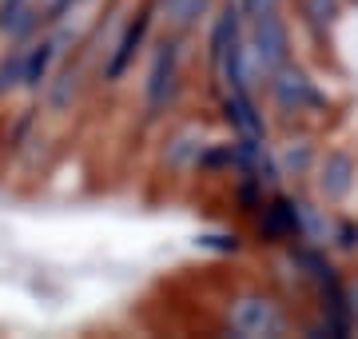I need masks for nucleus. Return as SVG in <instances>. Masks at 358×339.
I'll list each match as a JSON object with an SVG mask.
<instances>
[{"mask_svg":"<svg viewBox=\"0 0 358 339\" xmlns=\"http://www.w3.org/2000/svg\"><path fill=\"white\" fill-rule=\"evenodd\" d=\"M40 0H0V36L8 40H32L40 28Z\"/></svg>","mask_w":358,"mask_h":339,"instance_id":"obj_1","label":"nucleus"},{"mask_svg":"<svg viewBox=\"0 0 358 339\" xmlns=\"http://www.w3.org/2000/svg\"><path fill=\"white\" fill-rule=\"evenodd\" d=\"M255 25H259V64H263L267 76H275V72L282 68V60H287V48H282V28H279V20H275V13L255 16Z\"/></svg>","mask_w":358,"mask_h":339,"instance_id":"obj_2","label":"nucleus"},{"mask_svg":"<svg viewBox=\"0 0 358 339\" xmlns=\"http://www.w3.org/2000/svg\"><path fill=\"white\" fill-rule=\"evenodd\" d=\"M28 44H32V40H13V44H8V53L0 56V96H4V92H16V88H24Z\"/></svg>","mask_w":358,"mask_h":339,"instance_id":"obj_3","label":"nucleus"},{"mask_svg":"<svg viewBox=\"0 0 358 339\" xmlns=\"http://www.w3.org/2000/svg\"><path fill=\"white\" fill-rule=\"evenodd\" d=\"M171 92H176V72H171V60L167 56H159L152 68V76H148V88H143V96H148V108H164L167 100H171Z\"/></svg>","mask_w":358,"mask_h":339,"instance_id":"obj_4","label":"nucleus"},{"mask_svg":"<svg viewBox=\"0 0 358 339\" xmlns=\"http://www.w3.org/2000/svg\"><path fill=\"white\" fill-rule=\"evenodd\" d=\"M159 8H164V16L176 28H187V25H195V20L203 16L207 0H159Z\"/></svg>","mask_w":358,"mask_h":339,"instance_id":"obj_5","label":"nucleus"},{"mask_svg":"<svg viewBox=\"0 0 358 339\" xmlns=\"http://www.w3.org/2000/svg\"><path fill=\"white\" fill-rule=\"evenodd\" d=\"M76 4H84V0H40V16H44V20H60V16L72 13Z\"/></svg>","mask_w":358,"mask_h":339,"instance_id":"obj_6","label":"nucleus"},{"mask_svg":"<svg viewBox=\"0 0 358 339\" xmlns=\"http://www.w3.org/2000/svg\"><path fill=\"white\" fill-rule=\"evenodd\" d=\"M271 4H275V0H247V8H251V16H263V13H271Z\"/></svg>","mask_w":358,"mask_h":339,"instance_id":"obj_7","label":"nucleus"}]
</instances>
